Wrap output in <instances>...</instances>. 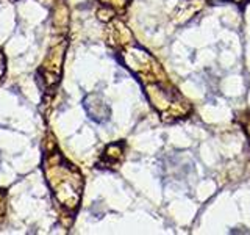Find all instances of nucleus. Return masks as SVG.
Here are the masks:
<instances>
[{"label":"nucleus","instance_id":"f03ea898","mask_svg":"<svg viewBox=\"0 0 250 235\" xmlns=\"http://www.w3.org/2000/svg\"><path fill=\"white\" fill-rule=\"evenodd\" d=\"M3 72H5V57L0 53V77L3 75Z\"/></svg>","mask_w":250,"mask_h":235},{"label":"nucleus","instance_id":"f257e3e1","mask_svg":"<svg viewBox=\"0 0 250 235\" xmlns=\"http://www.w3.org/2000/svg\"><path fill=\"white\" fill-rule=\"evenodd\" d=\"M84 108L91 119H94L96 122H106L109 119V115H111L106 100L100 94H89L84 99Z\"/></svg>","mask_w":250,"mask_h":235}]
</instances>
